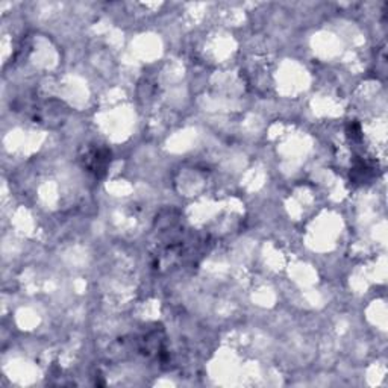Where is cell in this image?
I'll use <instances>...</instances> for the list:
<instances>
[{"instance_id":"cell-1","label":"cell","mask_w":388,"mask_h":388,"mask_svg":"<svg viewBox=\"0 0 388 388\" xmlns=\"http://www.w3.org/2000/svg\"><path fill=\"white\" fill-rule=\"evenodd\" d=\"M84 165L94 176L102 178L107 173L111 161V152L108 149H93L82 158Z\"/></svg>"}]
</instances>
